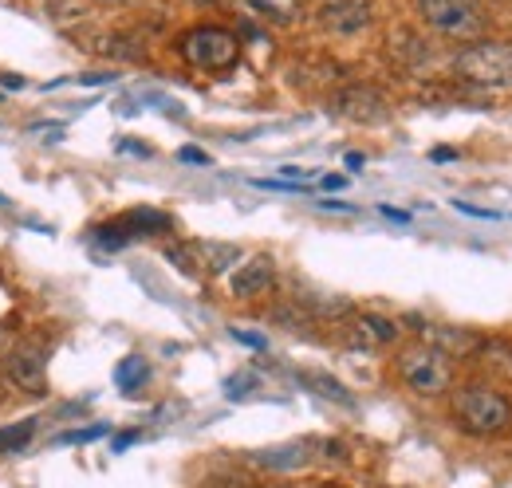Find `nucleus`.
<instances>
[{
    "label": "nucleus",
    "instance_id": "obj_1",
    "mask_svg": "<svg viewBox=\"0 0 512 488\" xmlns=\"http://www.w3.org/2000/svg\"><path fill=\"white\" fill-rule=\"evenodd\" d=\"M449 418L469 437H501L512 429V398L501 386L465 382L449 394Z\"/></svg>",
    "mask_w": 512,
    "mask_h": 488
},
{
    "label": "nucleus",
    "instance_id": "obj_2",
    "mask_svg": "<svg viewBox=\"0 0 512 488\" xmlns=\"http://www.w3.org/2000/svg\"><path fill=\"white\" fill-rule=\"evenodd\" d=\"M394 370H398V382L418 398H442L453 390V355L438 351L434 343L406 347L394 359Z\"/></svg>",
    "mask_w": 512,
    "mask_h": 488
},
{
    "label": "nucleus",
    "instance_id": "obj_3",
    "mask_svg": "<svg viewBox=\"0 0 512 488\" xmlns=\"http://www.w3.org/2000/svg\"><path fill=\"white\" fill-rule=\"evenodd\" d=\"M453 71L481 91H509L512 87V40H473L457 52Z\"/></svg>",
    "mask_w": 512,
    "mask_h": 488
},
{
    "label": "nucleus",
    "instance_id": "obj_4",
    "mask_svg": "<svg viewBox=\"0 0 512 488\" xmlns=\"http://www.w3.org/2000/svg\"><path fill=\"white\" fill-rule=\"evenodd\" d=\"M178 56L197 67V71H229L241 63V40L237 32L229 28H217V24H197L190 32L178 36Z\"/></svg>",
    "mask_w": 512,
    "mask_h": 488
},
{
    "label": "nucleus",
    "instance_id": "obj_5",
    "mask_svg": "<svg viewBox=\"0 0 512 488\" xmlns=\"http://www.w3.org/2000/svg\"><path fill=\"white\" fill-rule=\"evenodd\" d=\"M418 16L449 40H477L489 24L481 0H418Z\"/></svg>",
    "mask_w": 512,
    "mask_h": 488
},
{
    "label": "nucleus",
    "instance_id": "obj_6",
    "mask_svg": "<svg viewBox=\"0 0 512 488\" xmlns=\"http://www.w3.org/2000/svg\"><path fill=\"white\" fill-rule=\"evenodd\" d=\"M0 370L8 378V386L24 390V394H44L48 390V351L40 343H20L12 347L4 359H0Z\"/></svg>",
    "mask_w": 512,
    "mask_h": 488
},
{
    "label": "nucleus",
    "instance_id": "obj_7",
    "mask_svg": "<svg viewBox=\"0 0 512 488\" xmlns=\"http://www.w3.org/2000/svg\"><path fill=\"white\" fill-rule=\"evenodd\" d=\"M335 115L347 122H359V126H383L390 119V103H386L383 91H375L371 83H347L335 99H331Z\"/></svg>",
    "mask_w": 512,
    "mask_h": 488
},
{
    "label": "nucleus",
    "instance_id": "obj_8",
    "mask_svg": "<svg viewBox=\"0 0 512 488\" xmlns=\"http://www.w3.org/2000/svg\"><path fill=\"white\" fill-rule=\"evenodd\" d=\"M371 20H375V8L367 0H327L316 12V24L331 36H355L371 28Z\"/></svg>",
    "mask_w": 512,
    "mask_h": 488
},
{
    "label": "nucleus",
    "instance_id": "obj_9",
    "mask_svg": "<svg viewBox=\"0 0 512 488\" xmlns=\"http://www.w3.org/2000/svg\"><path fill=\"white\" fill-rule=\"evenodd\" d=\"M276 288V260L272 256H249L237 272H233V280H229V292L237 296V300H260V296H268Z\"/></svg>",
    "mask_w": 512,
    "mask_h": 488
},
{
    "label": "nucleus",
    "instance_id": "obj_10",
    "mask_svg": "<svg viewBox=\"0 0 512 488\" xmlns=\"http://www.w3.org/2000/svg\"><path fill=\"white\" fill-rule=\"evenodd\" d=\"M312 457H316V445L312 441H288V445H272V449L253 453V465L272 469V473H296V469L312 465Z\"/></svg>",
    "mask_w": 512,
    "mask_h": 488
},
{
    "label": "nucleus",
    "instance_id": "obj_11",
    "mask_svg": "<svg viewBox=\"0 0 512 488\" xmlns=\"http://www.w3.org/2000/svg\"><path fill=\"white\" fill-rule=\"evenodd\" d=\"M351 343L355 347H390V343H398V323L394 319H386V315H375V311H363V315H355V323H351Z\"/></svg>",
    "mask_w": 512,
    "mask_h": 488
},
{
    "label": "nucleus",
    "instance_id": "obj_12",
    "mask_svg": "<svg viewBox=\"0 0 512 488\" xmlns=\"http://www.w3.org/2000/svg\"><path fill=\"white\" fill-rule=\"evenodd\" d=\"M123 229H127V237L134 241V237H154V233H170L174 229V217L170 213H158V209H130V213H123V217H115Z\"/></svg>",
    "mask_w": 512,
    "mask_h": 488
},
{
    "label": "nucleus",
    "instance_id": "obj_13",
    "mask_svg": "<svg viewBox=\"0 0 512 488\" xmlns=\"http://www.w3.org/2000/svg\"><path fill=\"white\" fill-rule=\"evenodd\" d=\"M197 252H201V272H209V276H225L245 256L237 244H221V241H197Z\"/></svg>",
    "mask_w": 512,
    "mask_h": 488
},
{
    "label": "nucleus",
    "instance_id": "obj_14",
    "mask_svg": "<svg viewBox=\"0 0 512 488\" xmlns=\"http://www.w3.org/2000/svg\"><path fill=\"white\" fill-rule=\"evenodd\" d=\"M300 382H304L312 394H320V398H327V402H335V406H355L351 390H347L339 378L323 374V370H304V374H300Z\"/></svg>",
    "mask_w": 512,
    "mask_h": 488
},
{
    "label": "nucleus",
    "instance_id": "obj_15",
    "mask_svg": "<svg viewBox=\"0 0 512 488\" xmlns=\"http://www.w3.org/2000/svg\"><path fill=\"white\" fill-rule=\"evenodd\" d=\"M150 382V363L142 355H127L123 363L115 366V386L127 394V398H138V390Z\"/></svg>",
    "mask_w": 512,
    "mask_h": 488
},
{
    "label": "nucleus",
    "instance_id": "obj_16",
    "mask_svg": "<svg viewBox=\"0 0 512 488\" xmlns=\"http://www.w3.org/2000/svg\"><path fill=\"white\" fill-rule=\"evenodd\" d=\"M166 260H170L178 272H186V276H197V272H201V252H197V241L170 244V248H166Z\"/></svg>",
    "mask_w": 512,
    "mask_h": 488
},
{
    "label": "nucleus",
    "instance_id": "obj_17",
    "mask_svg": "<svg viewBox=\"0 0 512 488\" xmlns=\"http://www.w3.org/2000/svg\"><path fill=\"white\" fill-rule=\"evenodd\" d=\"M111 426H103V422H95V426L87 429H64L60 437H56V445H87V441H99V437H107Z\"/></svg>",
    "mask_w": 512,
    "mask_h": 488
},
{
    "label": "nucleus",
    "instance_id": "obj_18",
    "mask_svg": "<svg viewBox=\"0 0 512 488\" xmlns=\"http://www.w3.org/2000/svg\"><path fill=\"white\" fill-rule=\"evenodd\" d=\"M32 433H36V422H20V426L0 429V457H4V453H12V449H20Z\"/></svg>",
    "mask_w": 512,
    "mask_h": 488
},
{
    "label": "nucleus",
    "instance_id": "obj_19",
    "mask_svg": "<svg viewBox=\"0 0 512 488\" xmlns=\"http://www.w3.org/2000/svg\"><path fill=\"white\" fill-rule=\"evenodd\" d=\"M225 390H229V398H245V390H256V374H233L225 382Z\"/></svg>",
    "mask_w": 512,
    "mask_h": 488
},
{
    "label": "nucleus",
    "instance_id": "obj_20",
    "mask_svg": "<svg viewBox=\"0 0 512 488\" xmlns=\"http://www.w3.org/2000/svg\"><path fill=\"white\" fill-rule=\"evenodd\" d=\"M249 4H253L256 12L264 16V20H272V24H288V16H284V12H280L272 0H249Z\"/></svg>",
    "mask_w": 512,
    "mask_h": 488
},
{
    "label": "nucleus",
    "instance_id": "obj_21",
    "mask_svg": "<svg viewBox=\"0 0 512 488\" xmlns=\"http://www.w3.org/2000/svg\"><path fill=\"white\" fill-rule=\"evenodd\" d=\"M233 339H237V343H245V347H253V351H264V347H268V339H264V335H253V331H245V327H233Z\"/></svg>",
    "mask_w": 512,
    "mask_h": 488
},
{
    "label": "nucleus",
    "instance_id": "obj_22",
    "mask_svg": "<svg viewBox=\"0 0 512 488\" xmlns=\"http://www.w3.org/2000/svg\"><path fill=\"white\" fill-rule=\"evenodd\" d=\"M461 213H469V217H481V221H497L501 213H493V209H481V205H469V201H453Z\"/></svg>",
    "mask_w": 512,
    "mask_h": 488
},
{
    "label": "nucleus",
    "instance_id": "obj_23",
    "mask_svg": "<svg viewBox=\"0 0 512 488\" xmlns=\"http://www.w3.org/2000/svg\"><path fill=\"white\" fill-rule=\"evenodd\" d=\"M119 150H123V154H142V158H150V154H154V150H150V146H142L138 138H123V142H119Z\"/></svg>",
    "mask_w": 512,
    "mask_h": 488
},
{
    "label": "nucleus",
    "instance_id": "obj_24",
    "mask_svg": "<svg viewBox=\"0 0 512 488\" xmlns=\"http://www.w3.org/2000/svg\"><path fill=\"white\" fill-rule=\"evenodd\" d=\"M115 75H107V71H99V75H79L75 83H83V87H107Z\"/></svg>",
    "mask_w": 512,
    "mask_h": 488
},
{
    "label": "nucleus",
    "instance_id": "obj_25",
    "mask_svg": "<svg viewBox=\"0 0 512 488\" xmlns=\"http://www.w3.org/2000/svg\"><path fill=\"white\" fill-rule=\"evenodd\" d=\"M379 213L390 217V221H398V225H410V213H402V209H394V205H379Z\"/></svg>",
    "mask_w": 512,
    "mask_h": 488
},
{
    "label": "nucleus",
    "instance_id": "obj_26",
    "mask_svg": "<svg viewBox=\"0 0 512 488\" xmlns=\"http://www.w3.org/2000/svg\"><path fill=\"white\" fill-rule=\"evenodd\" d=\"M178 158H182V162H193V166H209V154H201V150H182Z\"/></svg>",
    "mask_w": 512,
    "mask_h": 488
},
{
    "label": "nucleus",
    "instance_id": "obj_27",
    "mask_svg": "<svg viewBox=\"0 0 512 488\" xmlns=\"http://www.w3.org/2000/svg\"><path fill=\"white\" fill-rule=\"evenodd\" d=\"M320 209H327V213H355V205H347V201H331V197L323 201Z\"/></svg>",
    "mask_w": 512,
    "mask_h": 488
},
{
    "label": "nucleus",
    "instance_id": "obj_28",
    "mask_svg": "<svg viewBox=\"0 0 512 488\" xmlns=\"http://www.w3.org/2000/svg\"><path fill=\"white\" fill-rule=\"evenodd\" d=\"M0 87H8V91H20V87H24V75H0Z\"/></svg>",
    "mask_w": 512,
    "mask_h": 488
},
{
    "label": "nucleus",
    "instance_id": "obj_29",
    "mask_svg": "<svg viewBox=\"0 0 512 488\" xmlns=\"http://www.w3.org/2000/svg\"><path fill=\"white\" fill-rule=\"evenodd\" d=\"M343 185H347L343 174H327V178H323V189H343Z\"/></svg>",
    "mask_w": 512,
    "mask_h": 488
},
{
    "label": "nucleus",
    "instance_id": "obj_30",
    "mask_svg": "<svg viewBox=\"0 0 512 488\" xmlns=\"http://www.w3.org/2000/svg\"><path fill=\"white\" fill-rule=\"evenodd\" d=\"M138 441V433H123V437H115V453H123L127 445H134Z\"/></svg>",
    "mask_w": 512,
    "mask_h": 488
},
{
    "label": "nucleus",
    "instance_id": "obj_31",
    "mask_svg": "<svg viewBox=\"0 0 512 488\" xmlns=\"http://www.w3.org/2000/svg\"><path fill=\"white\" fill-rule=\"evenodd\" d=\"M430 158H434V162H449V158H457V154H453V150H434Z\"/></svg>",
    "mask_w": 512,
    "mask_h": 488
},
{
    "label": "nucleus",
    "instance_id": "obj_32",
    "mask_svg": "<svg viewBox=\"0 0 512 488\" xmlns=\"http://www.w3.org/2000/svg\"><path fill=\"white\" fill-rule=\"evenodd\" d=\"M363 162H367V158H363V154H347V166H351V170H359V166H363Z\"/></svg>",
    "mask_w": 512,
    "mask_h": 488
},
{
    "label": "nucleus",
    "instance_id": "obj_33",
    "mask_svg": "<svg viewBox=\"0 0 512 488\" xmlns=\"http://www.w3.org/2000/svg\"><path fill=\"white\" fill-rule=\"evenodd\" d=\"M190 4H197V8H217V4H225V0H190Z\"/></svg>",
    "mask_w": 512,
    "mask_h": 488
},
{
    "label": "nucleus",
    "instance_id": "obj_34",
    "mask_svg": "<svg viewBox=\"0 0 512 488\" xmlns=\"http://www.w3.org/2000/svg\"><path fill=\"white\" fill-rule=\"evenodd\" d=\"M95 4H127V0H95Z\"/></svg>",
    "mask_w": 512,
    "mask_h": 488
},
{
    "label": "nucleus",
    "instance_id": "obj_35",
    "mask_svg": "<svg viewBox=\"0 0 512 488\" xmlns=\"http://www.w3.org/2000/svg\"><path fill=\"white\" fill-rule=\"evenodd\" d=\"M0 209H8V197H4V193H0Z\"/></svg>",
    "mask_w": 512,
    "mask_h": 488
}]
</instances>
